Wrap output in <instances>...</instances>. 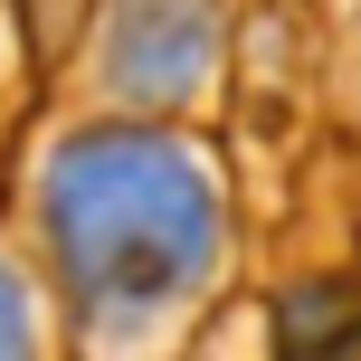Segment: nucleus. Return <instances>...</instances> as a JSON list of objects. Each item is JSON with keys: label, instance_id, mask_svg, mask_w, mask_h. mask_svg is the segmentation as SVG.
<instances>
[{"label": "nucleus", "instance_id": "nucleus-1", "mask_svg": "<svg viewBox=\"0 0 361 361\" xmlns=\"http://www.w3.org/2000/svg\"><path fill=\"white\" fill-rule=\"evenodd\" d=\"M0 361H19V324H10V305H0Z\"/></svg>", "mask_w": 361, "mask_h": 361}]
</instances>
